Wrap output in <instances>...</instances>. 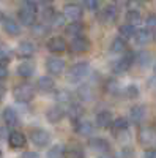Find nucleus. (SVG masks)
<instances>
[{
    "label": "nucleus",
    "mask_w": 156,
    "mask_h": 158,
    "mask_svg": "<svg viewBox=\"0 0 156 158\" xmlns=\"http://www.w3.org/2000/svg\"><path fill=\"white\" fill-rule=\"evenodd\" d=\"M71 100H73V97H71V94L68 90H58L55 94V101H57L58 106H62V108L71 104Z\"/></svg>",
    "instance_id": "4be33fe9"
},
{
    "label": "nucleus",
    "mask_w": 156,
    "mask_h": 158,
    "mask_svg": "<svg viewBox=\"0 0 156 158\" xmlns=\"http://www.w3.org/2000/svg\"><path fill=\"white\" fill-rule=\"evenodd\" d=\"M145 117V106H133L131 111H129V118H131V122H140L144 120Z\"/></svg>",
    "instance_id": "5701e85b"
},
{
    "label": "nucleus",
    "mask_w": 156,
    "mask_h": 158,
    "mask_svg": "<svg viewBox=\"0 0 156 158\" xmlns=\"http://www.w3.org/2000/svg\"><path fill=\"white\" fill-rule=\"evenodd\" d=\"M33 73H35V63L32 60L27 59L18 65V74L21 77H30V76H33Z\"/></svg>",
    "instance_id": "ddd939ff"
},
{
    "label": "nucleus",
    "mask_w": 156,
    "mask_h": 158,
    "mask_svg": "<svg viewBox=\"0 0 156 158\" xmlns=\"http://www.w3.org/2000/svg\"><path fill=\"white\" fill-rule=\"evenodd\" d=\"M90 40L85 38L84 35H76L71 41V51L73 52H77V54H81V52H87L90 49Z\"/></svg>",
    "instance_id": "39448f33"
},
{
    "label": "nucleus",
    "mask_w": 156,
    "mask_h": 158,
    "mask_svg": "<svg viewBox=\"0 0 156 158\" xmlns=\"http://www.w3.org/2000/svg\"><path fill=\"white\" fill-rule=\"evenodd\" d=\"M22 156H25V158H38L40 153H36V152H25Z\"/></svg>",
    "instance_id": "37998d69"
},
{
    "label": "nucleus",
    "mask_w": 156,
    "mask_h": 158,
    "mask_svg": "<svg viewBox=\"0 0 156 158\" xmlns=\"http://www.w3.org/2000/svg\"><path fill=\"white\" fill-rule=\"evenodd\" d=\"M125 49H126V41H125V38H122V36L115 38L114 41L110 43V52L120 54V52H123Z\"/></svg>",
    "instance_id": "c85d7f7f"
},
{
    "label": "nucleus",
    "mask_w": 156,
    "mask_h": 158,
    "mask_svg": "<svg viewBox=\"0 0 156 158\" xmlns=\"http://www.w3.org/2000/svg\"><path fill=\"white\" fill-rule=\"evenodd\" d=\"M74 130H76V133L77 135H81V136H90L93 133V125H92V122H88V120H85V118H77V120L74 122Z\"/></svg>",
    "instance_id": "0eeeda50"
},
{
    "label": "nucleus",
    "mask_w": 156,
    "mask_h": 158,
    "mask_svg": "<svg viewBox=\"0 0 156 158\" xmlns=\"http://www.w3.org/2000/svg\"><path fill=\"white\" fill-rule=\"evenodd\" d=\"M66 114H68V117L71 118L73 122H76L77 118L82 117V109H81V106H77V104H68Z\"/></svg>",
    "instance_id": "c756f323"
},
{
    "label": "nucleus",
    "mask_w": 156,
    "mask_h": 158,
    "mask_svg": "<svg viewBox=\"0 0 156 158\" xmlns=\"http://www.w3.org/2000/svg\"><path fill=\"white\" fill-rule=\"evenodd\" d=\"M30 139L32 142L35 144L36 147H43V146H47L49 144V133L46 130H41V128H36V130H32L30 131Z\"/></svg>",
    "instance_id": "20e7f679"
},
{
    "label": "nucleus",
    "mask_w": 156,
    "mask_h": 158,
    "mask_svg": "<svg viewBox=\"0 0 156 158\" xmlns=\"http://www.w3.org/2000/svg\"><path fill=\"white\" fill-rule=\"evenodd\" d=\"M3 122L8 127H18L19 125V115H18V112L13 108H6L3 111Z\"/></svg>",
    "instance_id": "6ab92c4d"
},
{
    "label": "nucleus",
    "mask_w": 156,
    "mask_h": 158,
    "mask_svg": "<svg viewBox=\"0 0 156 158\" xmlns=\"http://www.w3.org/2000/svg\"><path fill=\"white\" fill-rule=\"evenodd\" d=\"M46 70L50 73V74H62L65 71V62L62 59H47L46 62Z\"/></svg>",
    "instance_id": "f8f14e48"
},
{
    "label": "nucleus",
    "mask_w": 156,
    "mask_h": 158,
    "mask_svg": "<svg viewBox=\"0 0 156 158\" xmlns=\"http://www.w3.org/2000/svg\"><path fill=\"white\" fill-rule=\"evenodd\" d=\"M16 54L21 59H30L35 54V44L32 41H29V40L21 41L19 46H18V49H16Z\"/></svg>",
    "instance_id": "1a4fd4ad"
},
{
    "label": "nucleus",
    "mask_w": 156,
    "mask_h": 158,
    "mask_svg": "<svg viewBox=\"0 0 156 158\" xmlns=\"http://www.w3.org/2000/svg\"><path fill=\"white\" fill-rule=\"evenodd\" d=\"M30 27H32V32H33L36 36H43V35L47 33V27H46L44 22H33Z\"/></svg>",
    "instance_id": "2f4dec72"
},
{
    "label": "nucleus",
    "mask_w": 156,
    "mask_h": 158,
    "mask_svg": "<svg viewBox=\"0 0 156 158\" xmlns=\"http://www.w3.org/2000/svg\"><path fill=\"white\" fill-rule=\"evenodd\" d=\"M125 18H126V22L128 24H133V25H139L142 22V16H140L139 10H128Z\"/></svg>",
    "instance_id": "cd10ccee"
},
{
    "label": "nucleus",
    "mask_w": 156,
    "mask_h": 158,
    "mask_svg": "<svg viewBox=\"0 0 156 158\" xmlns=\"http://www.w3.org/2000/svg\"><path fill=\"white\" fill-rule=\"evenodd\" d=\"M156 139V131L150 127H145L142 128L139 131V142L140 144H145V146H148V144H151L153 141Z\"/></svg>",
    "instance_id": "2eb2a0df"
},
{
    "label": "nucleus",
    "mask_w": 156,
    "mask_h": 158,
    "mask_svg": "<svg viewBox=\"0 0 156 158\" xmlns=\"http://www.w3.org/2000/svg\"><path fill=\"white\" fill-rule=\"evenodd\" d=\"M117 15H118V11H117V6L114 5H107L102 8V13H101V21L104 22H112L117 19Z\"/></svg>",
    "instance_id": "aec40b11"
},
{
    "label": "nucleus",
    "mask_w": 156,
    "mask_h": 158,
    "mask_svg": "<svg viewBox=\"0 0 156 158\" xmlns=\"http://www.w3.org/2000/svg\"><path fill=\"white\" fill-rule=\"evenodd\" d=\"M145 2H148V0H145Z\"/></svg>",
    "instance_id": "3c124183"
},
{
    "label": "nucleus",
    "mask_w": 156,
    "mask_h": 158,
    "mask_svg": "<svg viewBox=\"0 0 156 158\" xmlns=\"http://www.w3.org/2000/svg\"><path fill=\"white\" fill-rule=\"evenodd\" d=\"M3 97H5V87H3V85H0V101L3 100Z\"/></svg>",
    "instance_id": "a18cd8bd"
},
{
    "label": "nucleus",
    "mask_w": 156,
    "mask_h": 158,
    "mask_svg": "<svg viewBox=\"0 0 156 158\" xmlns=\"http://www.w3.org/2000/svg\"><path fill=\"white\" fill-rule=\"evenodd\" d=\"M125 94L128 98H137L139 97V89L136 85H128L126 90H125Z\"/></svg>",
    "instance_id": "c9c22d12"
},
{
    "label": "nucleus",
    "mask_w": 156,
    "mask_h": 158,
    "mask_svg": "<svg viewBox=\"0 0 156 158\" xmlns=\"http://www.w3.org/2000/svg\"><path fill=\"white\" fill-rule=\"evenodd\" d=\"M128 127H129V122H128V118H125V117H118V118H115V120H112L114 133H122V131H126Z\"/></svg>",
    "instance_id": "a878e982"
},
{
    "label": "nucleus",
    "mask_w": 156,
    "mask_h": 158,
    "mask_svg": "<svg viewBox=\"0 0 156 158\" xmlns=\"http://www.w3.org/2000/svg\"><path fill=\"white\" fill-rule=\"evenodd\" d=\"M13 97L18 103H29L35 97V90L30 84H19L13 90Z\"/></svg>",
    "instance_id": "f03ea898"
},
{
    "label": "nucleus",
    "mask_w": 156,
    "mask_h": 158,
    "mask_svg": "<svg viewBox=\"0 0 156 158\" xmlns=\"http://www.w3.org/2000/svg\"><path fill=\"white\" fill-rule=\"evenodd\" d=\"M63 15L68 21H79L82 18V8L77 3H68L63 8Z\"/></svg>",
    "instance_id": "423d86ee"
},
{
    "label": "nucleus",
    "mask_w": 156,
    "mask_h": 158,
    "mask_svg": "<svg viewBox=\"0 0 156 158\" xmlns=\"http://www.w3.org/2000/svg\"><path fill=\"white\" fill-rule=\"evenodd\" d=\"M134 60H136V56L133 54V52H128V54H125L118 62L114 65V73H115V74H122V73L128 71L129 68H131V65L134 63Z\"/></svg>",
    "instance_id": "7ed1b4c3"
},
{
    "label": "nucleus",
    "mask_w": 156,
    "mask_h": 158,
    "mask_svg": "<svg viewBox=\"0 0 156 158\" xmlns=\"http://www.w3.org/2000/svg\"><path fill=\"white\" fill-rule=\"evenodd\" d=\"M117 2H128V0H117Z\"/></svg>",
    "instance_id": "49530a36"
},
{
    "label": "nucleus",
    "mask_w": 156,
    "mask_h": 158,
    "mask_svg": "<svg viewBox=\"0 0 156 158\" xmlns=\"http://www.w3.org/2000/svg\"><path fill=\"white\" fill-rule=\"evenodd\" d=\"M54 85H55V82H54V79H52L50 76H41L36 81V87H38V90H41V92H50L52 89H54Z\"/></svg>",
    "instance_id": "412c9836"
},
{
    "label": "nucleus",
    "mask_w": 156,
    "mask_h": 158,
    "mask_svg": "<svg viewBox=\"0 0 156 158\" xmlns=\"http://www.w3.org/2000/svg\"><path fill=\"white\" fill-rule=\"evenodd\" d=\"M154 74H156V63H154Z\"/></svg>",
    "instance_id": "09e8293b"
},
{
    "label": "nucleus",
    "mask_w": 156,
    "mask_h": 158,
    "mask_svg": "<svg viewBox=\"0 0 156 158\" xmlns=\"http://www.w3.org/2000/svg\"><path fill=\"white\" fill-rule=\"evenodd\" d=\"M118 33H120V36L122 38H133L134 36V33H136V25H133V24H123V25H120V29H118Z\"/></svg>",
    "instance_id": "bb28decb"
},
{
    "label": "nucleus",
    "mask_w": 156,
    "mask_h": 158,
    "mask_svg": "<svg viewBox=\"0 0 156 158\" xmlns=\"http://www.w3.org/2000/svg\"><path fill=\"white\" fill-rule=\"evenodd\" d=\"M147 158H154L156 156V149H148V150H145V153H144Z\"/></svg>",
    "instance_id": "79ce46f5"
},
{
    "label": "nucleus",
    "mask_w": 156,
    "mask_h": 158,
    "mask_svg": "<svg viewBox=\"0 0 156 158\" xmlns=\"http://www.w3.org/2000/svg\"><path fill=\"white\" fill-rule=\"evenodd\" d=\"M137 62L144 67V65H147L148 62H150V54L148 52H145V51H142V52H139L137 54Z\"/></svg>",
    "instance_id": "e433bc0d"
},
{
    "label": "nucleus",
    "mask_w": 156,
    "mask_h": 158,
    "mask_svg": "<svg viewBox=\"0 0 156 158\" xmlns=\"http://www.w3.org/2000/svg\"><path fill=\"white\" fill-rule=\"evenodd\" d=\"M112 120H114V117H112V114L109 111H101V112L96 114V120L95 122H96V125L99 128H107V127L112 125Z\"/></svg>",
    "instance_id": "a211bd4d"
},
{
    "label": "nucleus",
    "mask_w": 156,
    "mask_h": 158,
    "mask_svg": "<svg viewBox=\"0 0 156 158\" xmlns=\"http://www.w3.org/2000/svg\"><path fill=\"white\" fill-rule=\"evenodd\" d=\"M88 146L92 147L93 150L99 152V153H107L109 149H110V144L106 139H102V138H93V139H90Z\"/></svg>",
    "instance_id": "4468645a"
},
{
    "label": "nucleus",
    "mask_w": 156,
    "mask_h": 158,
    "mask_svg": "<svg viewBox=\"0 0 156 158\" xmlns=\"http://www.w3.org/2000/svg\"><path fill=\"white\" fill-rule=\"evenodd\" d=\"M68 19L65 18V15L62 13V15H58V16H54V25H57V27H65V22H66Z\"/></svg>",
    "instance_id": "4c0bfd02"
},
{
    "label": "nucleus",
    "mask_w": 156,
    "mask_h": 158,
    "mask_svg": "<svg viewBox=\"0 0 156 158\" xmlns=\"http://www.w3.org/2000/svg\"><path fill=\"white\" fill-rule=\"evenodd\" d=\"M63 115H65V111H63L62 106H54L46 112V118L50 123H58L63 118Z\"/></svg>",
    "instance_id": "f3484780"
},
{
    "label": "nucleus",
    "mask_w": 156,
    "mask_h": 158,
    "mask_svg": "<svg viewBox=\"0 0 156 158\" xmlns=\"http://www.w3.org/2000/svg\"><path fill=\"white\" fill-rule=\"evenodd\" d=\"M82 30H84V27H82V24L79 21H71V24L65 25V32H66L68 35H71V36L81 35Z\"/></svg>",
    "instance_id": "393cba45"
},
{
    "label": "nucleus",
    "mask_w": 156,
    "mask_h": 158,
    "mask_svg": "<svg viewBox=\"0 0 156 158\" xmlns=\"http://www.w3.org/2000/svg\"><path fill=\"white\" fill-rule=\"evenodd\" d=\"M3 29H5V32H6L8 35H11V36H18V35L21 33V25H19V22L14 21V19H11V18H5V19H3Z\"/></svg>",
    "instance_id": "dca6fc26"
},
{
    "label": "nucleus",
    "mask_w": 156,
    "mask_h": 158,
    "mask_svg": "<svg viewBox=\"0 0 156 158\" xmlns=\"http://www.w3.org/2000/svg\"><path fill=\"white\" fill-rule=\"evenodd\" d=\"M154 41H156V32H154Z\"/></svg>",
    "instance_id": "8fccbe9b"
},
{
    "label": "nucleus",
    "mask_w": 156,
    "mask_h": 158,
    "mask_svg": "<svg viewBox=\"0 0 156 158\" xmlns=\"http://www.w3.org/2000/svg\"><path fill=\"white\" fill-rule=\"evenodd\" d=\"M44 2H54V0H44Z\"/></svg>",
    "instance_id": "de8ad7c7"
},
{
    "label": "nucleus",
    "mask_w": 156,
    "mask_h": 158,
    "mask_svg": "<svg viewBox=\"0 0 156 158\" xmlns=\"http://www.w3.org/2000/svg\"><path fill=\"white\" fill-rule=\"evenodd\" d=\"M122 155H123V156H133V155H134V150H131V149H123Z\"/></svg>",
    "instance_id": "c03bdc74"
},
{
    "label": "nucleus",
    "mask_w": 156,
    "mask_h": 158,
    "mask_svg": "<svg viewBox=\"0 0 156 158\" xmlns=\"http://www.w3.org/2000/svg\"><path fill=\"white\" fill-rule=\"evenodd\" d=\"M106 90L109 92V94L115 95L117 92H118V82H117L115 79H109V81L106 82Z\"/></svg>",
    "instance_id": "473e14b6"
},
{
    "label": "nucleus",
    "mask_w": 156,
    "mask_h": 158,
    "mask_svg": "<svg viewBox=\"0 0 156 158\" xmlns=\"http://www.w3.org/2000/svg\"><path fill=\"white\" fill-rule=\"evenodd\" d=\"M36 16H38V5L32 0L24 2L18 11V18L24 25H32L33 22H36Z\"/></svg>",
    "instance_id": "f257e3e1"
},
{
    "label": "nucleus",
    "mask_w": 156,
    "mask_h": 158,
    "mask_svg": "<svg viewBox=\"0 0 156 158\" xmlns=\"http://www.w3.org/2000/svg\"><path fill=\"white\" fill-rule=\"evenodd\" d=\"M84 8L88 11H96L99 8V2L98 0H84Z\"/></svg>",
    "instance_id": "f704fd0d"
},
{
    "label": "nucleus",
    "mask_w": 156,
    "mask_h": 158,
    "mask_svg": "<svg viewBox=\"0 0 156 158\" xmlns=\"http://www.w3.org/2000/svg\"><path fill=\"white\" fill-rule=\"evenodd\" d=\"M126 5H128V8H129V10H137V8H139V5H140V2H139V0H128Z\"/></svg>",
    "instance_id": "a19ab883"
},
{
    "label": "nucleus",
    "mask_w": 156,
    "mask_h": 158,
    "mask_svg": "<svg viewBox=\"0 0 156 158\" xmlns=\"http://www.w3.org/2000/svg\"><path fill=\"white\" fill-rule=\"evenodd\" d=\"M63 155V147L62 146H52V149H49L47 150V153H46V156H62Z\"/></svg>",
    "instance_id": "72a5a7b5"
},
{
    "label": "nucleus",
    "mask_w": 156,
    "mask_h": 158,
    "mask_svg": "<svg viewBox=\"0 0 156 158\" xmlns=\"http://www.w3.org/2000/svg\"><path fill=\"white\" fill-rule=\"evenodd\" d=\"M134 40H136V43H137V44H145V43H148L150 40H151V33H150L148 29L136 30V33H134Z\"/></svg>",
    "instance_id": "b1692460"
},
{
    "label": "nucleus",
    "mask_w": 156,
    "mask_h": 158,
    "mask_svg": "<svg viewBox=\"0 0 156 158\" xmlns=\"http://www.w3.org/2000/svg\"><path fill=\"white\" fill-rule=\"evenodd\" d=\"M63 155L65 156H84V150L81 146H68L63 147Z\"/></svg>",
    "instance_id": "7c9ffc66"
},
{
    "label": "nucleus",
    "mask_w": 156,
    "mask_h": 158,
    "mask_svg": "<svg viewBox=\"0 0 156 158\" xmlns=\"http://www.w3.org/2000/svg\"><path fill=\"white\" fill-rule=\"evenodd\" d=\"M88 73H90V65H88L87 62L76 63V65H73L71 70H70V74H71L73 79H82V77H85Z\"/></svg>",
    "instance_id": "9b49d317"
},
{
    "label": "nucleus",
    "mask_w": 156,
    "mask_h": 158,
    "mask_svg": "<svg viewBox=\"0 0 156 158\" xmlns=\"http://www.w3.org/2000/svg\"><path fill=\"white\" fill-rule=\"evenodd\" d=\"M25 142H27V139H25L24 133H21L18 130L11 131L8 135V144H10L11 149H22L25 146Z\"/></svg>",
    "instance_id": "9d476101"
},
{
    "label": "nucleus",
    "mask_w": 156,
    "mask_h": 158,
    "mask_svg": "<svg viewBox=\"0 0 156 158\" xmlns=\"http://www.w3.org/2000/svg\"><path fill=\"white\" fill-rule=\"evenodd\" d=\"M46 46H47V49H49L50 52H55V54H58V52H63L65 49L68 48L66 41H65V38H62V36H52V38H49L47 43H46Z\"/></svg>",
    "instance_id": "6e6552de"
},
{
    "label": "nucleus",
    "mask_w": 156,
    "mask_h": 158,
    "mask_svg": "<svg viewBox=\"0 0 156 158\" xmlns=\"http://www.w3.org/2000/svg\"><path fill=\"white\" fill-rule=\"evenodd\" d=\"M6 65H8V63H5V62H0V79L8 76V68H6Z\"/></svg>",
    "instance_id": "ea45409f"
},
{
    "label": "nucleus",
    "mask_w": 156,
    "mask_h": 158,
    "mask_svg": "<svg viewBox=\"0 0 156 158\" xmlns=\"http://www.w3.org/2000/svg\"><path fill=\"white\" fill-rule=\"evenodd\" d=\"M145 24L148 25V27H156V15H148L147 19H145Z\"/></svg>",
    "instance_id": "58836bf2"
}]
</instances>
